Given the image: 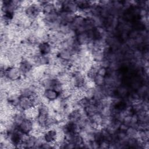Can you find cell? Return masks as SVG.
<instances>
[{
	"mask_svg": "<svg viewBox=\"0 0 149 149\" xmlns=\"http://www.w3.org/2000/svg\"><path fill=\"white\" fill-rule=\"evenodd\" d=\"M5 76L10 81H15L22 77V73L18 66H12L5 70Z\"/></svg>",
	"mask_w": 149,
	"mask_h": 149,
	"instance_id": "cell-1",
	"label": "cell"
},
{
	"mask_svg": "<svg viewBox=\"0 0 149 149\" xmlns=\"http://www.w3.org/2000/svg\"><path fill=\"white\" fill-rule=\"evenodd\" d=\"M62 10L76 14L79 10V8L74 1H63Z\"/></svg>",
	"mask_w": 149,
	"mask_h": 149,
	"instance_id": "cell-2",
	"label": "cell"
},
{
	"mask_svg": "<svg viewBox=\"0 0 149 149\" xmlns=\"http://www.w3.org/2000/svg\"><path fill=\"white\" fill-rule=\"evenodd\" d=\"M19 106L23 110H27L33 106L32 100L30 97L20 96L19 100Z\"/></svg>",
	"mask_w": 149,
	"mask_h": 149,
	"instance_id": "cell-3",
	"label": "cell"
},
{
	"mask_svg": "<svg viewBox=\"0 0 149 149\" xmlns=\"http://www.w3.org/2000/svg\"><path fill=\"white\" fill-rule=\"evenodd\" d=\"M18 127L23 133L29 134L33 130V120L26 118Z\"/></svg>",
	"mask_w": 149,
	"mask_h": 149,
	"instance_id": "cell-4",
	"label": "cell"
},
{
	"mask_svg": "<svg viewBox=\"0 0 149 149\" xmlns=\"http://www.w3.org/2000/svg\"><path fill=\"white\" fill-rule=\"evenodd\" d=\"M74 52L70 49H61L59 51L58 56L61 59H64V60H68V61H70L72 56L73 54H74Z\"/></svg>",
	"mask_w": 149,
	"mask_h": 149,
	"instance_id": "cell-5",
	"label": "cell"
},
{
	"mask_svg": "<svg viewBox=\"0 0 149 149\" xmlns=\"http://www.w3.org/2000/svg\"><path fill=\"white\" fill-rule=\"evenodd\" d=\"M40 52L41 55H48L51 51V45L48 42H41L38 45Z\"/></svg>",
	"mask_w": 149,
	"mask_h": 149,
	"instance_id": "cell-6",
	"label": "cell"
},
{
	"mask_svg": "<svg viewBox=\"0 0 149 149\" xmlns=\"http://www.w3.org/2000/svg\"><path fill=\"white\" fill-rule=\"evenodd\" d=\"M76 38L77 42L80 45H86L90 40L86 31L80 33H77L76 37Z\"/></svg>",
	"mask_w": 149,
	"mask_h": 149,
	"instance_id": "cell-7",
	"label": "cell"
},
{
	"mask_svg": "<svg viewBox=\"0 0 149 149\" xmlns=\"http://www.w3.org/2000/svg\"><path fill=\"white\" fill-rule=\"evenodd\" d=\"M44 95L50 101H54L59 98V94L54 89H45Z\"/></svg>",
	"mask_w": 149,
	"mask_h": 149,
	"instance_id": "cell-8",
	"label": "cell"
},
{
	"mask_svg": "<svg viewBox=\"0 0 149 149\" xmlns=\"http://www.w3.org/2000/svg\"><path fill=\"white\" fill-rule=\"evenodd\" d=\"M91 57L93 61L99 62H101L105 58V54L101 49H98L93 51L91 52Z\"/></svg>",
	"mask_w": 149,
	"mask_h": 149,
	"instance_id": "cell-9",
	"label": "cell"
},
{
	"mask_svg": "<svg viewBox=\"0 0 149 149\" xmlns=\"http://www.w3.org/2000/svg\"><path fill=\"white\" fill-rule=\"evenodd\" d=\"M56 131L53 129L47 130L44 134V139L47 142L52 143L55 141Z\"/></svg>",
	"mask_w": 149,
	"mask_h": 149,
	"instance_id": "cell-10",
	"label": "cell"
},
{
	"mask_svg": "<svg viewBox=\"0 0 149 149\" xmlns=\"http://www.w3.org/2000/svg\"><path fill=\"white\" fill-rule=\"evenodd\" d=\"M84 21H85V18L79 15H75V17L71 23L73 28L74 30H76V29L80 26H82L84 24Z\"/></svg>",
	"mask_w": 149,
	"mask_h": 149,
	"instance_id": "cell-11",
	"label": "cell"
},
{
	"mask_svg": "<svg viewBox=\"0 0 149 149\" xmlns=\"http://www.w3.org/2000/svg\"><path fill=\"white\" fill-rule=\"evenodd\" d=\"M84 110L88 118L91 117L95 113L99 112V109L96 105L89 104L86 108H85Z\"/></svg>",
	"mask_w": 149,
	"mask_h": 149,
	"instance_id": "cell-12",
	"label": "cell"
},
{
	"mask_svg": "<svg viewBox=\"0 0 149 149\" xmlns=\"http://www.w3.org/2000/svg\"><path fill=\"white\" fill-rule=\"evenodd\" d=\"M99 112L103 118L111 116L112 113V107L109 106L102 107L100 109Z\"/></svg>",
	"mask_w": 149,
	"mask_h": 149,
	"instance_id": "cell-13",
	"label": "cell"
},
{
	"mask_svg": "<svg viewBox=\"0 0 149 149\" xmlns=\"http://www.w3.org/2000/svg\"><path fill=\"white\" fill-rule=\"evenodd\" d=\"M125 132L127 137L129 139H136L137 137L138 130L133 127L129 126Z\"/></svg>",
	"mask_w": 149,
	"mask_h": 149,
	"instance_id": "cell-14",
	"label": "cell"
},
{
	"mask_svg": "<svg viewBox=\"0 0 149 149\" xmlns=\"http://www.w3.org/2000/svg\"><path fill=\"white\" fill-rule=\"evenodd\" d=\"M94 82L96 86H104L105 84V77L99 75L98 74L93 79Z\"/></svg>",
	"mask_w": 149,
	"mask_h": 149,
	"instance_id": "cell-15",
	"label": "cell"
},
{
	"mask_svg": "<svg viewBox=\"0 0 149 149\" xmlns=\"http://www.w3.org/2000/svg\"><path fill=\"white\" fill-rule=\"evenodd\" d=\"M89 118L90 119L91 122L101 125L102 122V120H103V117L100 113V112H97V113H95L94 115H93V116H91Z\"/></svg>",
	"mask_w": 149,
	"mask_h": 149,
	"instance_id": "cell-16",
	"label": "cell"
},
{
	"mask_svg": "<svg viewBox=\"0 0 149 149\" xmlns=\"http://www.w3.org/2000/svg\"><path fill=\"white\" fill-rule=\"evenodd\" d=\"M52 89H54L55 91H56L59 94H61L62 91H63V86L62 84L59 81H58L56 79L55 81V83L54 84Z\"/></svg>",
	"mask_w": 149,
	"mask_h": 149,
	"instance_id": "cell-17",
	"label": "cell"
},
{
	"mask_svg": "<svg viewBox=\"0 0 149 149\" xmlns=\"http://www.w3.org/2000/svg\"><path fill=\"white\" fill-rule=\"evenodd\" d=\"M94 87L88 88L86 90L85 92V97L88 100H90L94 98Z\"/></svg>",
	"mask_w": 149,
	"mask_h": 149,
	"instance_id": "cell-18",
	"label": "cell"
},
{
	"mask_svg": "<svg viewBox=\"0 0 149 149\" xmlns=\"http://www.w3.org/2000/svg\"><path fill=\"white\" fill-rule=\"evenodd\" d=\"M97 74L99 75H101L102 76L105 77L108 74V69L104 67H101L98 70H97Z\"/></svg>",
	"mask_w": 149,
	"mask_h": 149,
	"instance_id": "cell-19",
	"label": "cell"
},
{
	"mask_svg": "<svg viewBox=\"0 0 149 149\" xmlns=\"http://www.w3.org/2000/svg\"><path fill=\"white\" fill-rule=\"evenodd\" d=\"M99 143H100V148H103V149L109 148L110 142L105 140H102Z\"/></svg>",
	"mask_w": 149,
	"mask_h": 149,
	"instance_id": "cell-20",
	"label": "cell"
},
{
	"mask_svg": "<svg viewBox=\"0 0 149 149\" xmlns=\"http://www.w3.org/2000/svg\"><path fill=\"white\" fill-rule=\"evenodd\" d=\"M110 61L107 58H105L101 62V65L102 67L105 68L107 69H108L110 65Z\"/></svg>",
	"mask_w": 149,
	"mask_h": 149,
	"instance_id": "cell-21",
	"label": "cell"
},
{
	"mask_svg": "<svg viewBox=\"0 0 149 149\" xmlns=\"http://www.w3.org/2000/svg\"><path fill=\"white\" fill-rule=\"evenodd\" d=\"M129 125L123 123V122H121L120 125H119V129L118 130H122V131H123V132H126V130L127 129V128L129 127Z\"/></svg>",
	"mask_w": 149,
	"mask_h": 149,
	"instance_id": "cell-22",
	"label": "cell"
},
{
	"mask_svg": "<svg viewBox=\"0 0 149 149\" xmlns=\"http://www.w3.org/2000/svg\"><path fill=\"white\" fill-rule=\"evenodd\" d=\"M76 148L75 147V144L73 143L72 142H67L66 146H65V148H68V149H70V148Z\"/></svg>",
	"mask_w": 149,
	"mask_h": 149,
	"instance_id": "cell-23",
	"label": "cell"
}]
</instances>
